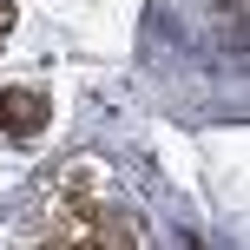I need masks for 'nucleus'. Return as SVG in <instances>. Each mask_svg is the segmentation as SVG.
Wrapping results in <instances>:
<instances>
[{
  "label": "nucleus",
  "instance_id": "nucleus-1",
  "mask_svg": "<svg viewBox=\"0 0 250 250\" xmlns=\"http://www.w3.org/2000/svg\"><path fill=\"white\" fill-rule=\"evenodd\" d=\"M46 112H53V105H46V92H33V86H13V92H0V132H13V138H33L40 132V125H46Z\"/></svg>",
  "mask_w": 250,
  "mask_h": 250
}]
</instances>
